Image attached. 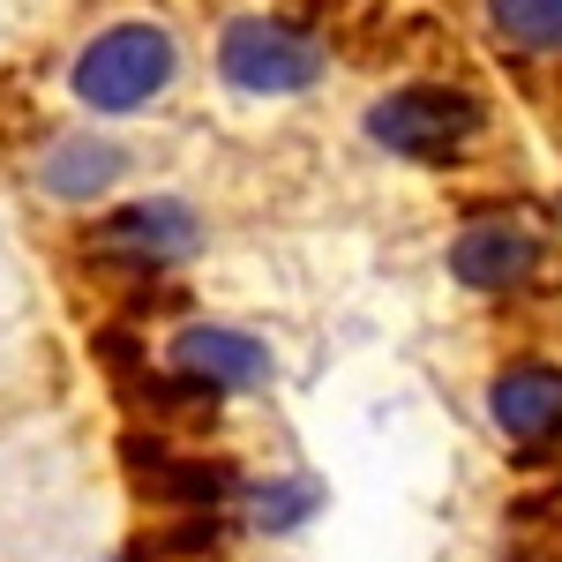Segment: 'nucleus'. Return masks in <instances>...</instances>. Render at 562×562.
<instances>
[{"mask_svg": "<svg viewBox=\"0 0 562 562\" xmlns=\"http://www.w3.org/2000/svg\"><path fill=\"white\" fill-rule=\"evenodd\" d=\"M128 465H135V480H143L158 503L203 510V518H211L225 495H240V480L225 473V465H211V458H173L166 442H128Z\"/></svg>", "mask_w": 562, "mask_h": 562, "instance_id": "8", "label": "nucleus"}, {"mask_svg": "<svg viewBox=\"0 0 562 562\" xmlns=\"http://www.w3.org/2000/svg\"><path fill=\"white\" fill-rule=\"evenodd\" d=\"M480 128H487V105L465 83H397L360 113V135L390 158H413V166L465 158L480 143Z\"/></svg>", "mask_w": 562, "mask_h": 562, "instance_id": "1", "label": "nucleus"}, {"mask_svg": "<svg viewBox=\"0 0 562 562\" xmlns=\"http://www.w3.org/2000/svg\"><path fill=\"white\" fill-rule=\"evenodd\" d=\"M323 76V38L285 15H233L217 31V83L240 98H301Z\"/></svg>", "mask_w": 562, "mask_h": 562, "instance_id": "3", "label": "nucleus"}, {"mask_svg": "<svg viewBox=\"0 0 562 562\" xmlns=\"http://www.w3.org/2000/svg\"><path fill=\"white\" fill-rule=\"evenodd\" d=\"M330 503V487L315 473H278V480H240V518L256 532H301Z\"/></svg>", "mask_w": 562, "mask_h": 562, "instance_id": "10", "label": "nucleus"}, {"mask_svg": "<svg viewBox=\"0 0 562 562\" xmlns=\"http://www.w3.org/2000/svg\"><path fill=\"white\" fill-rule=\"evenodd\" d=\"M121 173H128V150L113 135H60L38 158V188L60 203H98L105 188H121Z\"/></svg>", "mask_w": 562, "mask_h": 562, "instance_id": "9", "label": "nucleus"}, {"mask_svg": "<svg viewBox=\"0 0 562 562\" xmlns=\"http://www.w3.org/2000/svg\"><path fill=\"white\" fill-rule=\"evenodd\" d=\"M166 368H173V383H188L211 405L217 397H240V390H262L278 375L270 346L256 330H240V323H180L166 338Z\"/></svg>", "mask_w": 562, "mask_h": 562, "instance_id": "5", "label": "nucleus"}, {"mask_svg": "<svg viewBox=\"0 0 562 562\" xmlns=\"http://www.w3.org/2000/svg\"><path fill=\"white\" fill-rule=\"evenodd\" d=\"M480 413L518 458H555L562 450V360H540V352L503 360L487 375V390H480Z\"/></svg>", "mask_w": 562, "mask_h": 562, "instance_id": "4", "label": "nucleus"}, {"mask_svg": "<svg viewBox=\"0 0 562 562\" xmlns=\"http://www.w3.org/2000/svg\"><path fill=\"white\" fill-rule=\"evenodd\" d=\"M90 248L121 270H173L203 248V217L188 195H143V203H121L90 233Z\"/></svg>", "mask_w": 562, "mask_h": 562, "instance_id": "7", "label": "nucleus"}, {"mask_svg": "<svg viewBox=\"0 0 562 562\" xmlns=\"http://www.w3.org/2000/svg\"><path fill=\"white\" fill-rule=\"evenodd\" d=\"M173 76H180V45L166 23H113L76 53L68 90L90 113H143L173 90Z\"/></svg>", "mask_w": 562, "mask_h": 562, "instance_id": "2", "label": "nucleus"}, {"mask_svg": "<svg viewBox=\"0 0 562 562\" xmlns=\"http://www.w3.org/2000/svg\"><path fill=\"white\" fill-rule=\"evenodd\" d=\"M495 45L532 53V60H555L562 53V0H480Z\"/></svg>", "mask_w": 562, "mask_h": 562, "instance_id": "11", "label": "nucleus"}, {"mask_svg": "<svg viewBox=\"0 0 562 562\" xmlns=\"http://www.w3.org/2000/svg\"><path fill=\"white\" fill-rule=\"evenodd\" d=\"M450 278L465 285V293H525L540 270H548V240L510 211H487V217H465L458 233H450Z\"/></svg>", "mask_w": 562, "mask_h": 562, "instance_id": "6", "label": "nucleus"}]
</instances>
